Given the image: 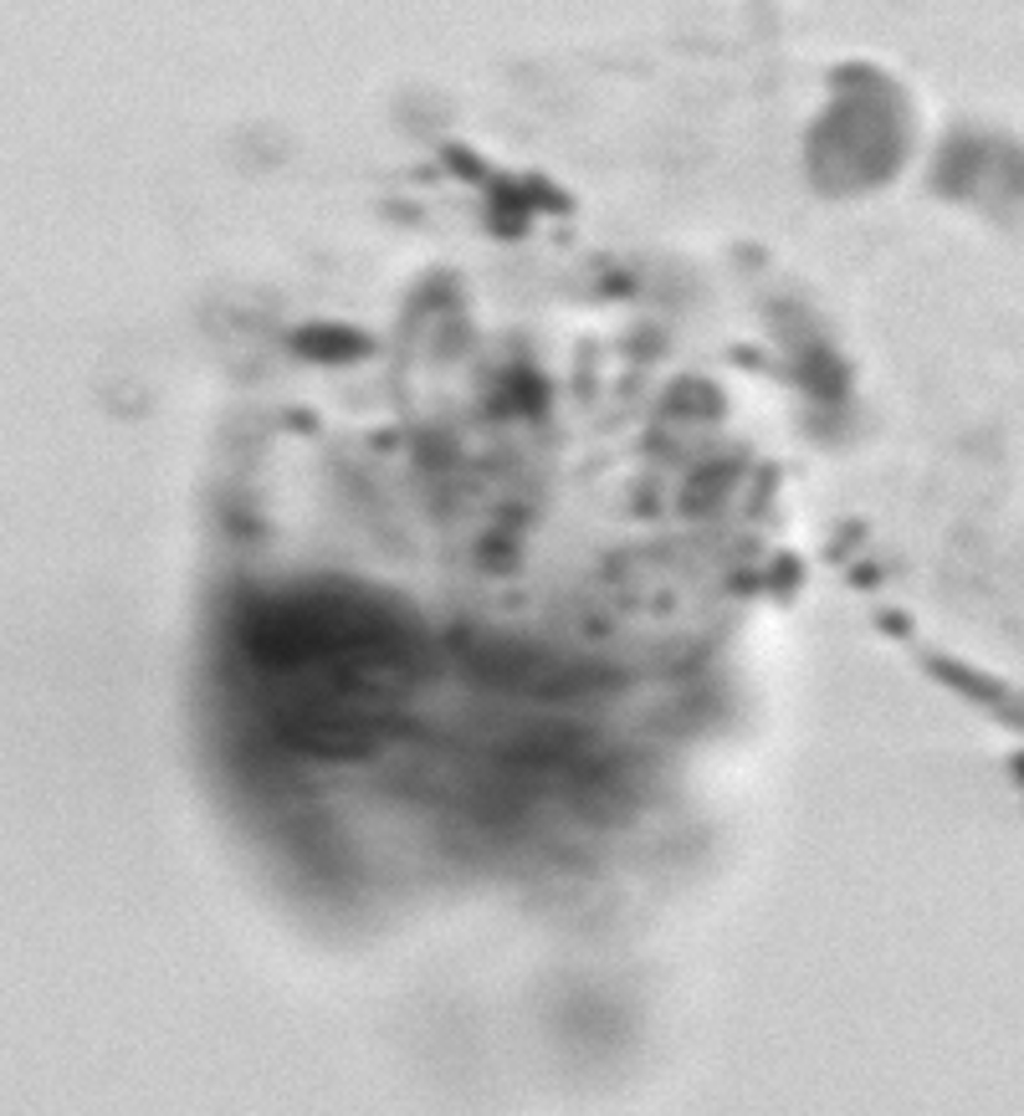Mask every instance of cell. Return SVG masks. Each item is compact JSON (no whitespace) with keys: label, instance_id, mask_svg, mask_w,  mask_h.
<instances>
[{"label":"cell","instance_id":"1","mask_svg":"<svg viewBox=\"0 0 1024 1116\" xmlns=\"http://www.w3.org/2000/svg\"><path fill=\"white\" fill-rule=\"evenodd\" d=\"M850 82L861 92H850L840 103L815 123L810 134V169L835 154V175L825 185V195H850V190H866V185H881V179L896 175V164L906 159V108L896 98L887 77L866 73L861 62L846 67Z\"/></svg>","mask_w":1024,"mask_h":1116},{"label":"cell","instance_id":"2","mask_svg":"<svg viewBox=\"0 0 1024 1116\" xmlns=\"http://www.w3.org/2000/svg\"><path fill=\"white\" fill-rule=\"evenodd\" d=\"M277 738L302 748V753H318V759H370L379 748V732L364 717L328 707V701H308L297 712H283L277 717Z\"/></svg>","mask_w":1024,"mask_h":1116},{"label":"cell","instance_id":"3","mask_svg":"<svg viewBox=\"0 0 1024 1116\" xmlns=\"http://www.w3.org/2000/svg\"><path fill=\"white\" fill-rule=\"evenodd\" d=\"M794 369H800V385L810 389V395H819V400H846V364L819 339H794Z\"/></svg>","mask_w":1024,"mask_h":1116},{"label":"cell","instance_id":"4","mask_svg":"<svg viewBox=\"0 0 1024 1116\" xmlns=\"http://www.w3.org/2000/svg\"><path fill=\"white\" fill-rule=\"evenodd\" d=\"M293 349L302 358H318V364H343V358H364L370 354V339L359 328H333V323H312L293 333Z\"/></svg>","mask_w":1024,"mask_h":1116},{"label":"cell","instance_id":"5","mask_svg":"<svg viewBox=\"0 0 1024 1116\" xmlns=\"http://www.w3.org/2000/svg\"><path fill=\"white\" fill-rule=\"evenodd\" d=\"M927 671H933V676H943L953 692H964V697L983 701V707H1004V701H1010V692H1004L999 682L979 676L973 666H958V661H948V655H927Z\"/></svg>","mask_w":1024,"mask_h":1116},{"label":"cell","instance_id":"6","mask_svg":"<svg viewBox=\"0 0 1024 1116\" xmlns=\"http://www.w3.org/2000/svg\"><path fill=\"white\" fill-rule=\"evenodd\" d=\"M733 472H738V456H733V462H713V466H702V472H692V482L682 487V512H686V518H702L713 502H723V491L733 487Z\"/></svg>","mask_w":1024,"mask_h":1116},{"label":"cell","instance_id":"7","mask_svg":"<svg viewBox=\"0 0 1024 1116\" xmlns=\"http://www.w3.org/2000/svg\"><path fill=\"white\" fill-rule=\"evenodd\" d=\"M667 410H676V416H702V420H713V416H723V400H717V389L707 385V379L686 374V379H676V385H671Z\"/></svg>","mask_w":1024,"mask_h":1116},{"label":"cell","instance_id":"8","mask_svg":"<svg viewBox=\"0 0 1024 1116\" xmlns=\"http://www.w3.org/2000/svg\"><path fill=\"white\" fill-rule=\"evenodd\" d=\"M445 159H451V169H456V175H466V179H482V175H487V169H482V164H476V159H466V154H461V150H445Z\"/></svg>","mask_w":1024,"mask_h":1116},{"label":"cell","instance_id":"9","mask_svg":"<svg viewBox=\"0 0 1024 1116\" xmlns=\"http://www.w3.org/2000/svg\"><path fill=\"white\" fill-rule=\"evenodd\" d=\"M794 574H800V564H794V559H784V564H779V574H773V589L784 595L789 584H794Z\"/></svg>","mask_w":1024,"mask_h":1116},{"label":"cell","instance_id":"10","mask_svg":"<svg viewBox=\"0 0 1024 1116\" xmlns=\"http://www.w3.org/2000/svg\"><path fill=\"white\" fill-rule=\"evenodd\" d=\"M881 626L896 630V636H906V620H902V615H881Z\"/></svg>","mask_w":1024,"mask_h":1116},{"label":"cell","instance_id":"11","mask_svg":"<svg viewBox=\"0 0 1024 1116\" xmlns=\"http://www.w3.org/2000/svg\"><path fill=\"white\" fill-rule=\"evenodd\" d=\"M1014 774H1020V778H1024V753H1020V759H1014Z\"/></svg>","mask_w":1024,"mask_h":1116}]
</instances>
